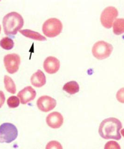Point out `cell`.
<instances>
[{"label": "cell", "instance_id": "cell-13", "mask_svg": "<svg viewBox=\"0 0 124 149\" xmlns=\"http://www.w3.org/2000/svg\"><path fill=\"white\" fill-rule=\"evenodd\" d=\"M19 32L26 38L34 39L35 40L41 41L47 40L46 38L43 35H42L40 33L30 30L26 29V30H20Z\"/></svg>", "mask_w": 124, "mask_h": 149}, {"label": "cell", "instance_id": "cell-23", "mask_svg": "<svg viewBox=\"0 0 124 149\" xmlns=\"http://www.w3.org/2000/svg\"><path fill=\"white\" fill-rule=\"evenodd\" d=\"M121 135L123 136V137H124V129H122L121 130Z\"/></svg>", "mask_w": 124, "mask_h": 149}, {"label": "cell", "instance_id": "cell-1", "mask_svg": "<svg viewBox=\"0 0 124 149\" xmlns=\"http://www.w3.org/2000/svg\"><path fill=\"white\" fill-rule=\"evenodd\" d=\"M122 128L121 122L118 119L110 117L101 123L98 133L101 137L105 139L119 140L121 139L120 130Z\"/></svg>", "mask_w": 124, "mask_h": 149}, {"label": "cell", "instance_id": "cell-15", "mask_svg": "<svg viewBox=\"0 0 124 149\" xmlns=\"http://www.w3.org/2000/svg\"><path fill=\"white\" fill-rule=\"evenodd\" d=\"M113 31L116 35H120L124 33V19L118 18L115 21L113 26Z\"/></svg>", "mask_w": 124, "mask_h": 149}, {"label": "cell", "instance_id": "cell-14", "mask_svg": "<svg viewBox=\"0 0 124 149\" xmlns=\"http://www.w3.org/2000/svg\"><path fill=\"white\" fill-rule=\"evenodd\" d=\"M63 89L70 95H74L79 92V86L77 82L71 81L64 84Z\"/></svg>", "mask_w": 124, "mask_h": 149}, {"label": "cell", "instance_id": "cell-22", "mask_svg": "<svg viewBox=\"0 0 124 149\" xmlns=\"http://www.w3.org/2000/svg\"><path fill=\"white\" fill-rule=\"evenodd\" d=\"M5 96L4 93L2 91H0V108H1L5 102Z\"/></svg>", "mask_w": 124, "mask_h": 149}, {"label": "cell", "instance_id": "cell-10", "mask_svg": "<svg viewBox=\"0 0 124 149\" xmlns=\"http://www.w3.org/2000/svg\"><path fill=\"white\" fill-rule=\"evenodd\" d=\"M36 95L37 93L30 86H26L17 94L22 104H26L32 101L35 98Z\"/></svg>", "mask_w": 124, "mask_h": 149}, {"label": "cell", "instance_id": "cell-11", "mask_svg": "<svg viewBox=\"0 0 124 149\" xmlns=\"http://www.w3.org/2000/svg\"><path fill=\"white\" fill-rule=\"evenodd\" d=\"M60 66V61L55 57H48L44 62V69L49 74H54L58 72Z\"/></svg>", "mask_w": 124, "mask_h": 149}, {"label": "cell", "instance_id": "cell-21", "mask_svg": "<svg viewBox=\"0 0 124 149\" xmlns=\"http://www.w3.org/2000/svg\"><path fill=\"white\" fill-rule=\"evenodd\" d=\"M116 98L119 102L124 103V88H121L117 92Z\"/></svg>", "mask_w": 124, "mask_h": 149}, {"label": "cell", "instance_id": "cell-20", "mask_svg": "<svg viewBox=\"0 0 124 149\" xmlns=\"http://www.w3.org/2000/svg\"><path fill=\"white\" fill-rule=\"evenodd\" d=\"M104 149H121V148L119 144L117 142L110 141L106 143Z\"/></svg>", "mask_w": 124, "mask_h": 149}, {"label": "cell", "instance_id": "cell-9", "mask_svg": "<svg viewBox=\"0 0 124 149\" xmlns=\"http://www.w3.org/2000/svg\"><path fill=\"white\" fill-rule=\"evenodd\" d=\"M46 123L51 128L58 129L63 125L64 118L60 113L53 112L48 115L46 118Z\"/></svg>", "mask_w": 124, "mask_h": 149}, {"label": "cell", "instance_id": "cell-4", "mask_svg": "<svg viewBox=\"0 0 124 149\" xmlns=\"http://www.w3.org/2000/svg\"><path fill=\"white\" fill-rule=\"evenodd\" d=\"M18 130L14 124L4 123L0 126V143H10L18 136Z\"/></svg>", "mask_w": 124, "mask_h": 149}, {"label": "cell", "instance_id": "cell-12", "mask_svg": "<svg viewBox=\"0 0 124 149\" xmlns=\"http://www.w3.org/2000/svg\"><path fill=\"white\" fill-rule=\"evenodd\" d=\"M30 81L32 85L36 88H41L46 84V77L41 70H38L32 75Z\"/></svg>", "mask_w": 124, "mask_h": 149}, {"label": "cell", "instance_id": "cell-7", "mask_svg": "<svg viewBox=\"0 0 124 149\" xmlns=\"http://www.w3.org/2000/svg\"><path fill=\"white\" fill-rule=\"evenodd\" d=\"M4 63L8 72L14 74L17 72L20 65V57L18 55L13 53L5 56Z\"/></svg>", "mask_w": 124, "mask_h": 149}, {"label": "cell", "instance_id": "cell-24", "mask_svg": "<svg viewBox=\"0 0 124 149\" xmlns=\"http://www.w3.org/2000/svg\"><path fill=\"white\" fill-rule=\"evenodd\" d=\"M1 26L0 25V33H1Z\"/></svg>", "mask_w": 124, "mask_h": 149}, {"label": "cell", "instance_id": "cell-18", "mask_svg": "<svg viewBox=\"0 0 124 149\" xmlns=\"http://www.w3.org/2000/svg\"><path fill=\"white\" fill-rule=\"evenodd\" d=\"M7 104L10 108H17L20 104L19 98L17 96H11L7 100Z\"/></svg>", "mask_w": 124, "mask_h": 149}, {"label": "cell", "instance_id": "cell-2", "mask_svg": "<svg viewBox=\"0 0 124 149\" xmlns=\"http://www.w3.org/2000/svg\"><path fill=\"white\" fill-rule=\"evenodd\" d=\"M23 17L19 13L12 12L8 13L3 19L4 31L6 35L14 36L23 28Z\"/></svg>", "mask_w": 124, "mask_h": 149}, {"label": "cell", "instance_id": "cell-5", "mask_svg": "<svg viewBox=\"0 0 124 149\" xmlns=\"http://www.w3.org/2000/svg\"><path fill=\"white\" fill-rule=\"evenodd\" d=\"M113 46L104 41L97 42L92 49V54L96 58L102 60L107 58L111 54Z\"/></svg>", "mask_w": 124, "mask_h": 149}, {"label": "cell", "instance_id": "cell-6", "mask_svg": "<svg viewBox=\"0 0 124 149\" xmlns=\"http://www.w3.org/2000/svg\"><path fill=\"white\" fill-rule=\"evenodd\" d=\"M118 11L114 7L110 6L105 8L101 15L102 24L105 28H111L114 21L118 16Z\"/></svg>", "mask_w": 124, "mask_h": 149}, {"label": "cell", "instance_id": "cell-16", "mask_svg": "<svg viewBox=\"0 0 124 149\" xmlns=\"http://www.w3.org/2000/svg\"><path fill=\"white\" fill-rule=\"evenodd\" d=\"M4 85L6 90L11 94H15L17 91L16 86L13 79L7 75L4 76Z\"/></svg>", "mask_w": 124, "mask_h": 149}, {"label": "cell", "instance_id": "cell-19", "mask_svg": "<svg viewBox=\"0 0 124 149\" xmlns=\"http://www.w3.org/2000/svg\"><path fill=\"white\" fill-rule=\"evenodd\" d=\"M46 149H63V148L61 144L58 141H51L47 143Z\"/></svg>", "mask_w": 124, "mask_h": 149}, {"label": "cell", "instance_id": "cell-8", "mask_svg": "<svg viewBox=\"0 0 124 149\" xmlns=\"http://www.w3.org/2000/svg\"><path fill=\"white\" fill-rule=\"evenodd\" d=\"M37 106L39 110L47 112L56 107L57 102L56 100L47 95L41 96L37 101Z\"/></svg>", "mask_w": 124, "mask_h": 149}, {"label": "cell", "instance_id": "cell-3", "mask_svg": "<svg viewBox=\"0 0 124 149\" xmlns=\"http://www.w3.org/2000/svg\"><path fill=\"white\" fill-rule=\"evenodd\" d=\"M43 32L46 37L50 38L59 35L63 30V24L60 20L56 18L48 19L43 25Z\"/></svg>", "mask_w": 124, "mask_h": 149}, {"label": "cell", "instance_id": "cell-17", "mask_svg": "<svg viewBox=\"0 0 124 149\" xmlns=\"http://www.w3.org/2000/svg\"><path fill=\"white\" fill-rule=\"evenodd\" d=\"M0 46L6 50H11L14 46V43L12 39L5 37L0 41Z\"/></svg>", "mask_w": 124, "mask_h": 149}]
</instances>
